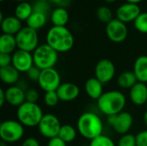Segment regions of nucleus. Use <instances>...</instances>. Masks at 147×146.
<instances>
[{
  "label": "nucleus",
  "instance_id": "nucleus-11",
  "mask_svg": "<svg viewBox=\"0 0 147 146\" xmlns=\"http://www.w3.org/2000/svg\"><path fill=\"white\" fill-rule=\"evenodd\" d=\"M128 30L126 23L115 18L106 25L107 37L115 43L123 42L127 37Z\"/></svg>",
  "mask_w": 147,
  "mask_h": 146
},
{
  "label": "nucleus",
  "instance_id": "nucleus-31",
  "mask_svg": "<svg viewBox=\"0 0 147 146\" xmlns=\"http://www.w3.org/2000/svg\"><path fill=\"white\" fill-rule=\"evenodd\" d=\"M32 5H33V10L34 12H39V13H42V14L48 15L49 14L51 15L53 11L51 9V5L49 2H43V1L36 0V2Z\"/></svg>",
  "mask_w": 147,
  "mask_h": 146
},
{
  "label": "nucleus",
  "instance_id": "nucleus-5",
  "mask_svg": "<svg viewBox=\"0 0 147 146\" xmlns=\"http://www.w3.org/2000/svg\"><path fill=\"white\" fill-rule=\"evenodd\" d=\"M58 53V52L47 43L39 45V46L33 52L34 64L41 71L54 68L59 59Z\"/></svg>",
  "mask_w": 147,
  "mask_h": 146
},
{
  "label": "nucleus",
  "instance_id": "nucleus-22",
  "mask_svg": "<svg viewBox=\"0 0 147 146\" xmlns=\"http://www.w3.org/2000/svg\"><path fill=\"white\" fill-rule=\"evenodd\" d=\"M50 18L53 26L65 27L69 22V13L66 9L57 7L56 9H53Z\"/></svg>",
  "mask_w": 147,
  "mask_h": 146
},
{
  "label": "nucleus",
  "instance_id": "nucleus-28",
  "mask_svg": "<svg viewBox=\"0 0 147 146\" xmlns=\"http://www.w3.org/2000/svg\"><path fill=\"white\" fill-rule=\"evenodd\" d=\"M96 16L98 20L103 23L108 24L113 20V14L111 9L107 6H101L96 10Z\"/></svg>",
  "mask_w": 147,
  "mask_h": 146
},
{
  "label": "nucleus",
  "instance_id": "nucleus-21",
  "mask_svg": "<svg viewBox=\"0 0 147 146\" xmlns=\"http://www.w3.org/2000/svg\"><path fill=\"white\" fill-rule=\"evenodd\" d=\"M20 72L11 65L6 67H0V78L3 83L8 85H14L19 80Z\"/></svg>",
  "mask_w": 147,
  "mask_h": 146
},
{
  "label": "nucleus",
  "instance_id": "nucleus-2",
  "mask_svg": "<svg viewBox=\"0 0 147 146\" xmlns=\"http://www.w3.org/2000/svg\"><path fill=\"white\" fill-rule=\"evenodd\" d=\"M47 44L58 52H69L74 46V37L66 27L53 26L46 36Z\"/></svg>",
  "mask_w": 147,
  "mask_h": 146
},
{
  "label": "nucleus",
  "instance_id": "nucleus-33",
  "mask_svg": "<svg viewBox=\"0 0 147 146\" xmlns=\"http://www.w3.org/2000/svg\"><path fill=\"white\" fill-rule=\"evenodd\" d=\"M117 146H137L136 135L130 133L121 135L118 141Z\"/></svg>",
  "mask_w": 147,
  "mask_h": 146
},
{
  "label": "nucleus",
  "instance_id": "nucleus-49",
  "mask_svg": "<svg viewBox=\"0 0 147 146\" xmlns=\"http://www.w3.org/2000/svg\"><path fill=\"white\" fill-rule=\"evenodd\" d=\"M146 106H147V102H146Z\"/></svg>",
  "mask_w": 147,
  "mask_h": 146
},
{
  "label": "nucleus",
  "instance_id": "nucleus-7",
  "mask_svg": "<svg viewBox=\"0 0 147 146\" xmlns=\"http://www.w3.org/2000/svg\"><path fill=\"white\" fill-rule=\"evenodd\" d=\"M17 48L27 52H34L39 46L37 30L29 27H23L16 35Z\"/></svg>",
  "mask_w": 147,
  "mask_h": 146
},
{
  "label": "nucleus",
  "instance_id": "nucleus-43",
  "mask_svg": "<svg viewBox=\"0 0 147 146\" xmlns=\"http://www.w3.org/2000/svg\"><path fill=\"white\" fill-rule=\"evenodd\" d=\"M143 120H144L145 125L146 126V127H147V111L145 112V114H144V115H143Z\"/></svg>",
  "mask_w": 147,
  "mask_h": 146
},
{
  "label": "nucleus",
  "instance_id": "nucleus-36",
  "mask_svg": "<svg viewBox=\"0 0 147 146\" xmlns=\"http://www.w3.org/2000/svg\"><path fill=\"white\" fill-rule=\"evenodd\" d=\"M137 146H147V130H143L136 135Z\"/></svg>",
  "mask_w": 147,
  "mask_h": 146
},
{
  "label": "nucleus",
  "instance_id": "nucleus-3",
  "mask_svg": "<svg viewBox=\"0 0 147 146\" xmlns=\"http://www.w3.org/2000/svg\"><path fill=\"white\" fill-rule=\"evenodd\" d=\"M127 99L125 95L118 90L104 92L97 100L99 110L106 116H113L121 113L126 106Z\"/></svg>",
  "mask_w": 147,
  "mask_h": 146
},
{
  "label": "nucleus",
  "instance_id": "nucleus-34",
  "mask_svg": "<svg viewBox=\"0 0 147 146\" xmlns=\"http://www.w3.org/2000/svg\"><path fill=\"white\" fill-rule=\"evenodd\" d=\"M39 99V93L34 89H29L26 91V102L36 103Z\"/></svg>",
  "mask_w": 147,
  "mask_h": 146
},
{
  "label": "nucleus",
  "instance_id": "nucleus-6",
  "mask_svg": "<svg viewBox=\"0 0 147 146\" xmlns=\"http://www.w3.org/2000/svg\"><path fill=\"white\" fill-rule=\"evenodd\" d=\"M23 135L24 126L18 120H7L0 124V139L7 144L18 142Z\"/></svg>",
  "mask_w": 147,
  "mask_h": 146
},
{
  "label": "nucleus",
  "instance_id": "nucleus-44",
  "mask_svg": "<svg viewBox=\"0 0 147 146\" xmlns=\"http://www.w3.org/2000/svg\"><path fill=\"white\" fill-rule=\"evenodd\" d=\"M0 146H7V143H5V142H3V141H1Z\"/></svg>",
  "mask_w": 147,
  "mask_h": 146
},
{
  "label": "nucleus",
  "instance_id": "nucleus-37",
  "mask_svg": "<svg viewBox=\"0 0 147 146\" xmlns=\"http://www.w3.org/2000/svg\"><path fill=\"white\" fill-rule=\"evenodd\" d=\"M12 65V55L0 53V67H6Z\"/></svg>",
  "mask_w": 147,
  "mask_h": 146
},
{
  "label": "nucleus",
  "instance_id": "nucleus-38",
  "mask_svg": "<svg viewBox=\"0 0 147 146\" xmlns=\"http://www.w3.org/2000/svg\"><path fill=\"white\" fill-rule=\"evenodd\" d=\"M47 146H67L66 143L65 141H63L61 139H59V137L51 139L48 140L47 145Z\"/></svg>",
  "mask_w": 147,
  "mask_h": 146
},
{
  "label": "nucleus",
  "instance_id": "nucleus-45",
  "mask_svg": "<svg viewBox=\"0 0 147 146\" xmlns=\"http://www.w3.org/2000/svg\"><path fill=\"white\" fill-rule=\"evenodd\" d=\"M104 1H106V2H108V3H114V2H115V1H117V0H104Z\"/></svg>",
  "mask_w": 147,
  "mask_h": 146
},
{
  "label": "nucleus",
  "instance_id": "nucleus-24",
  "mask_svg": "<svg viewBox=\"0 0 147 146\" xmlns=\"http://www.w3.org/2000/svg\"><path fill=\"white\" fill-rule=\"evenodd\" d=\"M47 22V15L39 12H33L29 18L26 21L27 26L33 29H40L43 28Z\"/></svg>",
  "mask_w": 147,
  "mask_h": 146
},
{
  "label": "nucleus",
  "instance_id": "nucleus-25",
  "mask_svg": "<svg viewBox=\"0 0 147 146\" xmlns=\"http://www.w3.org/2000/svg\"><path fill=\"white\" fill-rule=\"evenodd\" d=\"M117 83L121 88L130 89L138 83V79L134 71H124L119 75Z\"/></svg>",
  "mask_w": 147,
  "mask_h": 146
},
{
  "label": "nucleus",
  "instance_id": "nucleus-40",
  "mask_svg": "<svg viewBox=\"0 0 147 146\" xmlns=\"http://www.w3.org/2000/svg\"><path fill=\"white\" fill-rule=\"evenodd\" d=\"M21 146H40V143H39V141L36 139L30 137V138L26 139L22 142V144Z\"/></svg>",
  "mask_w": 147,
  "mask_h": 146
},
{
  "label": "nucleus",
  "instance_id": "nucleus-15",
  "mask_svg": "<svg viewBox=\"0 0 147 146\" xmlns=\"http://www.w3.org/2000/svg\"><path fill=\"white\" fill-rule=\"evenodd\" d=\"M6 102L12 107H19L26 102V92L19 86L11 85L5 90Z\"/></svg>",
  "mask_w": 147,
  "mask_h": 146
},
{
  "label": "nucleus",
  "instance_id": "nucleus-4",
  "mask_svg": "<svg viewBox=\"0 0 147 146\" xmlns=\"http://www.w3.org/2000/svg\"><path fill=\"white\" fill-rule=\"evenodd\" d=\"M44 114L42 108L37 103L25 102L17 108L16 118L17 120L27 127L38 126Z\"/></svg>",
  "mask_w": 147,
  "mask_h": 146
},
{
  "label": "nucleus",
  "instance_id": "nucleus-18",
  "mask_svg": "<svg viewBox=\"0 0 147 146\" xmlns=\"http://www.w3.org/2000/svg\"><path fill=\"white\" fill-rule=\"evenodd\" d=\"M22 21L19 20L17 17L14 16H6L1 22V28L3 34H10V35H16L20 30L22 28Z\"/></svg>",
  "mask_w": 147,
  "mask_h": 146
},
{
  "label": "nucleus",
  "instance_id": "nucleus-9",
  "mask_svg": "<svg viewBox=\"0 0 147 146\" xmlns=\"http://www.w3.org/2000/svg\"><path fill=\"white\" fill-rule=\"evenodd\" d=\"M37 83L40 88L45 92L56 91L62 83L60 75L54 68L42 70Z\"/></svg>",
  "mask_w": 147,
  "mask_h": 146
},
{
  "label": "nucleus",
  "instance_id": "nucleus-12",
  "mask_svg": "<svg viewBox=\"0 0 147 146\" xmlns=\"http://www.w3.org/2000/svg\"><path fill=\"white\" fill-rule=\"evenodd\" d=\"M115 76V66L111 60L103 59L96 63L95 66V77L97 78L102 83L106 84L111 82Z\"/></svg>",
  "mask_w": 147,
  "mask_h": 146
},
{
  "label": "nucleus",
  "instance_id": "nucleus-42",
  "mask_svg": "<svg viewBox=\"0 0 147 146\" xmlns=\"http://www.w3.org/2000/svg\"><path fill=\"white\" fill-rule=\"evenodd\" d=\"M127 3H135V4H138L139 3H140L142 0H126Z\"/></svg>",
  "mask_w": 147,
  "mask_h": 146
},
{
  "label": "nucleus",
  "instance_id": "nucleus-41",
  "mask_svg": "<svg viewBox=\"0 0 147 146\" xmlns=\"http://www.w3.org/2000/svg\"><path fill=\"white\" fill-rule=\"evenodd\" d=\"M6 102V96H5V91L4 89H0V106L3 107L4 103Z\"/></svg>",
  "mask_w": 147,
  "mask_h": 146
},
{
  "label": "nucleus",
  "instance_id": "nucleus-26",
  "mask_svg": "<svg viewBox=\"0 0 147 146\" xmlns=\"http://www.w3.org/2000/svg\"><path fill=\"white\" fill-rule=\"evenodd\" d=\"M34 12L33 10V5L27 3V2H22L17 4V6L15 9V16L17 17L19 20L27 21L29 16Z\"/></svg>",
  "mask_w": 147,
  "mask_h": 146
},
{
  "label": "nucleus",
  "instance_id": "nucleus-20",
  "mask_svg": "<svg viewBox=\"0 0 147 146\" xmlns=\"http://www.w3.org/2000/svg\"><path fill=\"white\" fill-rule=\"evenodd\" d=\"M134 73L138 82L147 83V55H141L136 59L134 64Z\"/></svg>",
  "mask_w": 147,
  "mask_h": 146
},
{
  "label": "nucleus",
  "instance_id": "nucleus-13",
  "mask_svg": "<svg viewBox=\"0 0 147 146\" xmlns=\"http://www.w3.org/2000/svg\"><path fill=\"white\" fill-rule=\"evenodd\" d=\"M12 65L19 72L27 73L34 65L33 54L27 51L16 50L12 54Z\"/></svg>",
  "mask_w": 147,
  "mask_h": 146
},
{
  "label": "nucleus",
  "instance_id": "nucleus-48",
  "mask_svg": "<svg viewBox=\"0 0 147 146\" xmlns=\"http://www.w3.org/2000/svg\"><path fill=\"white\" fill-rule=\"evenodd\" d=\"M0 1H2V2H3V1H4V0H0Z\"/></svg>",
  "mask_w": 147,
  "mask_h": 146
},
{
  "label": "nucleus",
  "instance_id": "nucleus-8",
  "mask_svg": "<svg viewBox=\"0 0 147 146\" xmlns=\"http://www.w3.org/2000/svg\"><path fill=\"white\" fill-rule=\"evenodd\" d=\"M61 126L62 125L56 115L53 114H44L37 127L41 136L51 139L58 137Z\"/></svg>",
  "mask_w": 147,
  "mask_h": 146
},
{
  "label": "nucleus",
  "instance_id": "nucleus-23",
  "mask_svg": "<svg viewBox=\"0 0 147 146\" xmlns=\"http://www.w3.org/2000/svg\"><path fill=\"white\" fill-rule=\"evenodd\" d=\"M17 47L15 35L3 34L0 37V53L11 54L16 52Z\"/></svg>",
  "mask_w": 147,
  "mask_h": 146
},
{
  "label": "nucleus",
  "instance_id": "nucleus-17",
  "mask_svg": "<svg viewBox=\"0 0 147 146\" xmlns=\"http://www.w3.org/2000/svg\"><path fill=\"white\" fill-rule=\"evenodd\" d=\"M131 102L136 106H143L147 102L146 83L138 82L129 89Z\"/></svg>",
  "mask_w": 147,
  "mask_h": 146
},
{
  "label": "nucleus",
  "instance_id": "nucleus-27",
  "mask_svg": "<svg viewBox=\"0 0 147 146\" xmlns=\"http://www.w3.org/2000/svg\"><path fill=\"white\" fill-rule=\"evenodd\" d=\"M77 132L78 130H76V128L71 125H67V124L62 125L58 137L61 139L63 141H65L66 144L71 143L76 139Z\"/></svg>",
  "mask_w": 147,
  "mask_h": 146
},
{
  "label": "nucleus",
  "instance_id": "nucleus-46",
  "mask_svg": "<svg viewBox=\"0 0 147 146\" xmlns=\"http://www.w3.org/2000/svg\"><path fill=\"white\" fill-rule=\"evenodd\" d=\"M14 1H16V2H20V3H22V2H24V0H14Z\"/></svg>",
  "mask_w": 147,
  "mask_h": 146
},
{
  "label": "nucleus",
  "instance_id": "nucleus-19",
  "mask_svg": "<svg viewBox=\"0 0 147 146\" xmlns=\"http://www.w3.org/2000/svg\"><path fill=\"white\" fill-rule=\"evenodd\" d=\"M103 85L104 84L102 83L97 78L90 77L86 81L84 84V89L89 97L97 101L104 93Z\"/></svg>",
  "mask_w": 147,
  "mask_h": 146
},
{
  "label": "nucleus",
  "instance_id": "nucleus-30",
  "mask_svg": "<svg viewBox=\"0 0 147 146\" xmlns=\"http://www.w3.org/2000/svg\"><path fill=\"white\" fill-rule=\"evenodd\" d=\"M90 146H116V145L109 137L102 134L97 138L90 140Z\"/></svg>",
  "mask_w": 147,
  "mask_h": 146
},
{
  "label": "nucleus",
  "instance_id": "nucleus-29",
  "mask_svg": "<svg viewBox=\"0 0 147 146\" xmlns=\"http://www.w3.org/2000/svg\"><path fill=\"white\" fill-rule=\"evenodd\" d=\"M134 28L142 34H147V12H141L134 22Z\"/></svg>",
  "mask_w": 147,
  "mask_h": 146
},
{
  "label": "nucleus",
  "instance_id": "nucleus-32",
  "mask_svg": "<svg viewBox=\"0 0 147 146\" xmlns=\"http://www.w3.org/2000/svg\"><path fill=\"white\" fill-rule=\"evenodd\" d=\"M59 102V98L56 91H49L45 92L44 96V103L50 108L55 107Z\"/></svg>",
  "mask_w": 147,
  "mask_h": 146
},
{
  "label": "nucleus",
  "instance_id": "nucleus-47",
  "mask_svg": "<svg viewBox=\"0 0 147 146\" xmlns=\"http://www.w3.org/2000/svg\"><path fill=\"white\" fill-rule=\"evenodd\" d=\"M37 1H43V2H50V0H37Z\"/></svg>",
  "mask_w": 147,
  "mask_h": 146
},
{
  "label": "nucleus",
  "instance_id": "nucleus-35",
  "mask_svg": "<svg viewBox=\"0 0 147 146\" xmlns=\"http://www.w3.org/2000/svg\"><path fill=\"white\" fill-rule=\"evenodd\" d=\"M40 72H41V70L39 69L38 67H36L35 65H34L28 72H27V75L28 77V78L32 81H37L38 82V79L40 77Z\"/></svg>",
  "mask_w": 147,
  "mask_h": 146
},
{
  "label": "nucleus",
  "instance_id": "nucleus-10",
  "mask_svg": "<svg viewBox=\"0 0 147 146\" xmlns=\"http://www.w3.org/2000/svg\"><path fill=\"white\" fill-rule=\"evenodd\" d=\"M108 121L116 133L124 135L128 133L132 128L134 119L130 113L122 111L116 115L109 116Z\"/></svg>",
  "mask_w": 147,
  "mask_h": 146
},
{
  "label": "nucleus",
  "instance_id": "nucleus-1",
  "mask_svg": "<svg viewBox=\"0 0 147 146\" xmlns=\"http://www.w3.org/2000/svg\"><path fill=\"white\" fill-rule=\"evenodd\" d=\"M77 130L83 138L92 140L102 134V120L96 114L93 112H85L78 119Z\"/></svg>",
  "mask_w": 147,
  "mask_h": 146
},
{
  "label": "nucleus",
  "instance_id": "nucleus-14",
  "mask_svg": "<svg viewBox=\"0 0 147 146\" xmlns=\"http://www.w3.org/2000/svg\"><path fill=\"white\" fill-rule=\"evenodd\" d=\"M141 13L138 4L127 3L119 6L116 9V18L124 23L134 22Z\"/></svg>",
  "mask_w": 147,
  "mask_h": 146
},
{
  "label": "nucleus",
  "instance_id": "nucleus-16",
  "mask_svg": "<svg viewBox=\"0 0 147 146\" xmlns=\"http://www.w3.org/2000/svg\"><path fill=\"white\" fill-rule=\"evenodd\" d=\"M59 101L71 102L76 100L79 94L80 89L78 86L73 83H62L56 90Z\"/></svg>",
  "mask_w": 147,
  "mask_h": 146
},
{
  "label": "nucleus",
  "instance_id": "nucleus-39",
  "mask_svg": "<svg viewBox=\"0 0 147 146\" xmlns=\"http://www.w3.org/2000/svg\"><path fill=\"white\" fill-rule=\"evenodd\" d=\"M50 2L55 4L59 8H65V9H66L71 4V0H50Z\"/></svg>",
  "mask_w": 147,
  "mask_h": 146
}]
</instances>
